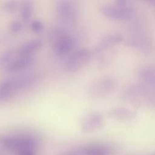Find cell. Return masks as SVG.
I'll return each instance as SVG.
<instances>
[{
    "instance_id": "1",
    "label": "cell",
    "mask_w": 155,
    "mask_h": 155,
    "mask_svg": "<svg viewBox=\"0 0 155 155\" xmlns=\"http://www.w3.org/2000/svg\"><path fill=\"white\" fill-rule=\"evenodd\" d=\"M41 80L38 73H30L16 76L2 81L0 83V102L7 101L20 92L30 90Z\"/></svg>"
},
{
    "instance_id": "2",
    "label": "cell",
    "mask_w": 155,
    "mask_h": 155,
    "mask_svg": "<svg viewBox=\"0 0 155 155\" xmlns=\"http://www.w3.org/2000/svg\"><path fill=\"white\" fill-rule=\"evenodd\" d=\"M0 142L5 149L17 155L29 150H37L39 139L33 134L22 133L3 136Z\"/></svg>"
},
{
    "instance_id": "3",
    "label": "cell",
    "mask_w": 155,
    "mask_h": 155,
    "mask_svg": "<svg viewBox=\"0 0 155 155\" xmlns=\"http://www.w3.org/2000/svg\"><path fill=\"white\" fill-rule=\"evenodd\" d=\"M90 51L85 48L74 51L65 61L64 70L68 73H74L81 70L90 61Z\"/></svg>"
},
{
    "instance_id": "4",
    "label": "cell",
    "mask_w": 155,
    "mask_h": 155,
    "mask_svg": "<svg viewBox=\"0 0 155 155\" xmlns=\"http://www.w3.org/2000/svg\"><path fill=\"white\" fill-rule=\"evenodd\" d=\"M102 13L107 18L114 20H126L133 15V10L129 7L120 6H104L101 8Z\"/></svg>"
},
{
    "instance_id": "5",
    "label": "cell",
    "mask_w": 155,
    "mask_h": 155,
    "mask_svg": "<svg viewBox=\"0 0 155 155\" xmlns=\"http://www.w3.org/2000/svg\"><path fill=\"white\" fill-rule=\"evenodd\" d=\"M81 155H112L114 147L108 143H96L79 149Z\"/></svg>"
},
{
    "instance_id": "6",
    "label": "cell",
    "mask_w": 155,
    "mask_h": 155,
    "mask_svg": "<svg viewBox=\"0 0 155 155\" xmlns=\"http://www.w3.org/2000/svg\"><path fill=\"white\" fill-rule=\"evenodd\" d=\"M33 56H19L12 60L6 66L5 71L9 73H16L29 68L34 63Z\"/></svg>"
},
{
    "instance_id": "7",
    "label": "cell",
    "mask_w": 155,
    "mask_h": 155,
    "mask_svg": "<svg viewBox=\"0 0 155 155\" xmlns=\"http://www.w3.org/2000/svg\"><path fill=\"white\" fill-rule=\"evenodd\" d=\"M103 122V117L98 112L87 115L81 122V130L84 133H90L99 128Z\"/></svg>"
},
{
    "instance_id": "8",
    "label": "cell",
    "mask_w": 155,
    "mask_h": 155,
    "mask_svg": "<svg viewBox=\"0 0 155 155\" xmlns=\"http://www.w3.org/2000/svg\"><path fill=\"white\" fill-rule=\"evenodd\" d=\"M74 47L73 39L66 35H61L54 43V50L57 54L64 55L69 53Z\"/></svg>"
},
{
    "instance_id": "9",
    "label": "cell",
    "mask_w": 155,
    "mask_h": 155,
    "mask_svg": "<svg viewBox=\"0 0 155 155\" xmlns=\"http://www.w3.org/2000/svg\"><path fill=\"white\" fill-rule=\"evenodd\" d=\"M57 10L61 18L65 21L74 19V10L73 5L67 0H61L58 4Z\"/></svg>"
},
{
    "instance_id": "10",
    "label": "cell",
    "mask_w": 155,
    "mask_h": 155,
    "mask_svg": "<svg viewBox=\"0 0 155 155\" xmlns=\"http://www.w3.org/2000/svg\"><path fill=\"white\" fill-rule=\"evenodd\" d=\"M42 42L39 40H33L29 41L23 45L18 50L19 56H33L41 47Z\"/></svg>"
},
{
    "instance_id": "11",
    "label": "cell",
    "mask_w": 155,
    "mask_h": 155,
    "mask_svg": "<svg viewBox=\"0 0 155 155\" xmlns=\"http://www.w3.org/2000/svg\"><path fill=\"white\" fill-rule=\"evenodd\" d=\"M31 11L32 7L31 2L28 0L24 1L21 5V18L25 23H27L30 21L31 16Z\"/></svg>"
},
{
    "instance_id": "12",
    "label": "cell",
    "mask_w": 155,
    "mask_h": 155,
    "mask_svg": "<svg viewBox=\"0 0 155 155\" xmlns=\"http://www.w3.org/2000/svg\"><path fill=\"white\" fill-rule=\"evenodd\" d=\"M13 51H7L0 56V67L5 65V66L12 61L13 56Z\"/></svg>"
},
{
    "instance_id": "13",
    "label": "cell",
    "mask_w": 155,
    "mask_h": 155,
    "mask_svg": "<svg viewBox=\"0 0 155 155\" xmlns=\"http://www.w3.org/2000/svg\"><path fill=\"white\" fill-rule=\"evenodd\" d=\"M17 6H18V2L16 1L12 0L7 2L4 5V8L5 10H6L8 12H12L15 10Z\"/></svg>"
},
{
    "instance_id": "14",
    "label": "cell",
    "mask_w": 155,
    "mask_h": 155,
    "mask_svg": "<svg viewBox=\"0 0 155 155\" xmlns=\"http://www.w3.org/2000/svg\"><path fill=\"white\" fill-rule=\"evenodd\" d=\"M31 28L35 32H39L42 29V25L39 21H35L31 24Z\"/></svg>"
},
{
    "instance_id": "15",
    "label": "cell",
    "mask_w": 155,
    "mask_h": 155,
    "mask_svg": "<svg viewBox=\"0 0 155 155\" xmlns=\"http://www.w3.org/2000/svg\"><path fill=\"white\" fill-rule=\"evenodd\" d=\"M21 28H22V27H21V24L18 22H13L11 25L12 30L15 33L21 31Z\"/></svg>"
},
{
    "instance_id": "16",
    "label": "cell",
    "mask_w": 155,
    "mask_h": 155,
    "mask_svg": "<svg viewBox=\"0 0 155 155\" xmlns=\"http://www.w3.org/2000/svg\"><path fill=\"white\" fill-rule=\"evenodd\" d=\"M127 0H116V4L117 6L120 7H124L126 4Z\"/></svg>"
},
{
    "instance_id": "17",
    "label": "cell",
    "mask_w": 155,
    "mask_h": 155,
    "mask_svg": "<svg viewBox=\"0 0 155 155\" xmlns=\"http://www.w3.org/2000/svg\"><path fill=\"white\" fill-rule=\"evenodd\" d=\"M65 155H81V154H80L79 150H76V151H74L73 152H71L70 153H68V154H67Z\"/></svg>"
},
{
    "instance_id": "18",
    "label": "cell",
    "mask_w": 155,
    "mask_h": 155,
    "mask_svg": "<svg viewBox=\"0 0 155 155\" xmlns=\"http://www.w3.org/2000/svg\"><path fill=\"white\" fill-rule=\"evenodd\" d=\"M153 155H155V154H153Z\"/></svg>"
}]
</instances>
